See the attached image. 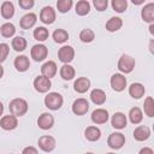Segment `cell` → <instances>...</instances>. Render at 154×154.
<instances>
[{
	"label": "cell",
	"mask_w": 154,
	"mask_h": 154,
	"mask_svg": "<svg viewBox=\"0 0 154 154\" xmlns=\"http://www.w3.org/2000/svg\"><path fill=\"white\" fill-rule=\"evenodd\" d=\"M90 100H91L93 103H95L97 106H101L106 102V93L102 89L95 88L90 91Z\"/></svg>",
	"instance_id": "cell-23"
},
{
	"label": "cell",
	"mask_w": 154,
	"mask_h": 154,
	"mask_svg": "<svg viewBox=\"0 0 154 154\" xmlns=\"http://www.w3.org/2000/svg\"><path fill=\"white\" fill-rule=\"evenodd\" d=\"M123 26V19L120 17H111L106 22V30L109 32L118 31Z\"/></svg>",
	"instance_id": "cell-25"
},
{
	"label": "cell",
	"mask_w": 154,
	"mask_h": 154,
	"mask_svg": "<svg viewBox=\"0 0 154 154\" xmlns=\"http://www.w3.org/2000/svg\"><path fill=\"white\" fill-rule=\"evenodd\" d=\"M143 111H144V114L148 116L149 118L154 117V101L152 96L146 97L144 103H143Z\"/></svg>",
	"instance_id": "cell-35"
},
{
	"label": "cell",
	"mask_w": 154,
	"mask_h": 154,
	"mask_svg": "<svg viewBox=\"0 0 154 154\" xmlns=\"http://www.w3.org/2000/svg\"><path fill=\"white\" fill-rule=\"evenodd\" d=\"M135 65H136L135 59L129 54H123L118 60V70L125 75L132 72V70L135 69Z\"/></svg>",
	"instance_id": "cell-3"
},
{
	"label": "cell",
	"mask_w": 154,
	"mask_h": 154,
	"mask_svg": "<svg viewBox=\"0 0 154 154\" xmlns=\"http://www.w3.org/2000/svg\"><path fill=\"white\" fill-rule=\"evenodd\" d=\"M111 124L114 129H118V130H122V129H125L126 124H128V118L123 113V112H116L113 116H112V119H111Z\"/></svg>",
	"instance_id": "cell-17"
},
{
	"label": "cell",
	"mask_w": 154,
	"mask_h": 154,
	"mask_svg": "<svg viewBox=\"0 0 154 154\" xmlns=\"http://www.w3.org/2000/svg\"><path fill=\"white\" fill-rule=\"evenodd\" d=\"M84 136H85V138H87L88 141H90V142H96V141H99L100 137H101V130H100L97 126H95V125H90V126H88V128L84 130Z\"/></svg>",
	"instance_id": "cell-24"
},
{
	"label": "cell",
	"mask_w": 154,
	"mask_h": 154,
	"mask_svg": "<svg viewBox=\"0 0 154 154\" xmlns=\"http://www.w3.org/2000/svg\"><path fill=\"white\" fill-rule=\"evenodd\" d=\"M146 93V88L142 83H138V82H135V83H131L130 87H129V95L132 97V99H141Z\"/></svg>",
	"instance_id": "cell-20"
},
{
	"label": "cell",
	"mask_w": 154,
	"mask_h": 154,
	"mask_svg": "<svg viewBox=\"0 0 154 154\" xmlns=\"http://www.w3.org/2000/svg\"><path fill=\"white\" fill-rule=\"evenodd\" d=\"M2 76H4V67H2V65L0 64V78H2Z\"/></svg>",
	"instance_id": "cell-45"
},
{
	"label": "cell",
	"mask_w": 154,
	"mask_h": 154,
	"mask_svg": "<svg viewBox=\"0 0 154 154\" xmlns=\"http://www.w3.org/2000/svg\"><path fill=\"white\" fill-rule=\"evenodd\" d=\"M76 14L78 16H85L90 12V2L87 0H79L75 6Z\"/></svg>",
	"instance_id": "cell-29"
},
{
	"label": "cell",
	"mask_w": 154,
	"mask_h": 154,
	"mask_svg": "<svg viewBox=\"0 0 154 154\" xmlns=\"http://www.w3.org/2000/svg\"><path fill=\"white\" fill-rule=\"evenodd\" d=\"M52 87V82L49 78L40 75L34 79V88L38 93H47Z\"/></svg>",
	"instance_id": "cell-10"
},
{
	"label": "cell",
	"mask_w": 154,
	"mask_h": 154,
	"mask_svg": "<svg viewBox=\"0 0 154 154\" xmlns=\"http://www.w3.org/2000/svg\"><path fill=\"white\" fill-rule=\"evenodd\" d=\"M143 2H144V0H132V4L134 5H141Z\"/></svg>",
	"instance_id": "cell-43"
},
{
	"label": "cell",
	"mask_w": 154,
	"mask_h": 154,
	"mask_svg": "<svg viewBox=\"0 0 154 154\" xmlns=\"http://www.w3.org/2000/svg\"><path fill=\"white\" fill-rule=\"evenodd\" d=\"M30 55L35 61H43L48 55V48L42 43L34 45L30 51Z\"/></svg>",
	"instance_id": "cell-9"
},
{
	"label": "cell",
	"mask_w": 154,
	"mask_h": 154,
	"mask_svg": "<svg viewBox=\"0 0 154 154\" xmlns=\"http://www.w3.org/2000/svg\"><path fill=\"white\" fill-rule=\"evenodd\" d=\"M109 84L114 91L120 93L126 88L128 81L123 73H114V75H112L111 79H109Z\"/></svg>",
	"instance_id": "cell-5"
},
{
	"label": "cell",
	"mask_w": 154,
	"mask_h": 154,
	"mask_svg": "<svg viewBox=\"0 0 154 154\" xmlns=\"http://www.w3.org/2000/svg\"><path fill=\"white\" fill-rule=\"evenodd\" d=\"M37 125L41 130H49L54 125V117L48 112H43L37 118Z\"/></svg>",
	"instance_id": "cell-12"
},
{
	"label": "cell",
	"mask_w": 154,
	"mask_h": 154,
	"mask_svg": "<svg viewBox=\"0 0 154 154\" xmlns=\"http://www.w3.org/2000/svg\"><path fill=\"white\" fill-rule=\"evenodd\" d=\"M13 65H14V67H16L17 71L25 72L30 67V60H29V58L26 55H18V57L14 58Z\"/></svg>",
	"instance_id": "cell-21"
},
{
	"label": "cell",
	"mask_w": 154,
	"mask_h": 154,
	"mask_svg": "<svg viewBox=\"0 0 154 154\" xmlns=\"http://www.w3.org/2000/svg\"><path fill=\"white\" fill-rule=\"evenodd\" d=\"M55 17H57L55 10L52 6H45V7H42V10L40 12V20L43 24H53L54 20H55Z\"/></svg>",
	"instance_id": "cell-11"
},
{
	"label": "cell",
	"mask_w": 154,
	"mask_h": 154,
	"mask_svg": "<svg viewBox=\"0 0 154 154\" xmlns=\"http://www.w3.org/2000/svg\"><path fill=\"white\" fill-rule=\"evenodd\" d=\"M64 103V97L57 91H51L45 96V106L51 111H58Z\"/></svg>",
	"instance_id": "cell-2"
},
{
	"label": "cell",
	"mask_w": 154,
	"mask_h": 154,
	"mask_svg": "<svg viewBox=\"0 0 154 154\" xmlns=\"http://www.w3.org/2000/svg\"><path fill=\"white\" fill-rule=\"evenodd\" d=\"M149 32H150V35H154V23H152L149 25Z\"/></svg>",
	"instance_id": "cell-44"
},
{
	"label": "cell",
	"mask_w": 154,
	"mask_h": 154,
	"mask_svg": "<svg viewBox=\"0 0 154 154\" xmlns=\"http://www.w3.org/2000/svg\"><path fill=\"white\" fill-rule=\"evenodd\" d=\"M11 46H12V48H13L16 52H23V51L26 48L28 42H26V40H25L23 36H16V37L12 38Z\"/></svg>",
	"instance_id": "cell-31"
},
{
	"label": "cell",
	"mask_w": 154,
	"mask_h": 154,
	"mask_svg": "<svg viewBox=\"0 0 154 154\" xmlns=\"http://www.w3.org/2000/svg\"><path fill=\"white\" fill-rule=\"evenodd\" d=\"M10 54V46L7 43H0V64H2Z\"/></svg>",
	"instance_id": "cell-38"
},
{
	"label": "cell",
	"mask_w": 154,
	"mask_h": 154,
	"mask_svg": "<svg viewBox=\"0 0 154 154\" xmlns=\"http://www.w3.org/2000/svg\"><path fill=\"white\" fill-rule=\"evenodd\" d=\"M32 36H34V38H35L36 41L43 42V41H46V40L48 38L49 31H48V29L45 28V26H37V28H35V30H34V32H32Z\"/></svg>",
	"instance_id": "cell-30"
},
{
	"label": "cell",
	"mask_w": 154,
	"mask_h": 154,
	"mask_svg": "<svg viewBox=\"0 0 154 154\" xmlns=\"http://www.w3.org/2000/svg\"><path fill=\"white\" fill-rule=\"evenodd\" d=\"M141 18L146 23H154V2L146 4L141 10Z\"/></svg>",
	"instance_id": "cell-15"
},
{
	"label": "cell",
	"mask_w": 154,
	"mask_h": 154,
	"mask_svg": "<svg viewBox=\"0 0 154 154\" xmlns=\"http://www.w3.org/2000/svg\"><path fill=\"white\" fill-rule=\"evenodd\" d=\"M149 51H150V53H153L154 51H153V40L150 41V45H149Z\"/></svg>",
	"instance_id": "cell-47"
},
{
	"label": "cell",
	"mask_w": 154,
	"mask_h": 154,
	"mask_svg": "<svg viewBox=\"0 0 154 154\" xmlns=\"http://www.w3.org/2000/svg\"><path fill=\"white\" fill-rule=\"evenodd\" d=\"M52 37L57 43H65L69 40V32L65 29H55L52 34Z\"/></svg>",
	"instance_id": "cell-32"
},
{
	"label": "cell",
	"mask_w": 154,
	"mask_h": 154,
	"mask_svg": "<svg viewBox=\"0 0 154 154\" xmlns=\"http://www.w3.org/2000/svg\"><path fill=\"white\" fill-rule=\"evenodd\" d=\"M138 154H154V152H153V149L149 148V147H143V148L140 149Z\"/></svg>",
	"instance_id": "cell-42"
},
{
	"label": "cell",
	"mask_w": 154,
	"mask_h": 154,
	"mask_svg": "<svg viewBox=\"0 0 154 154\" xmlns=\"http://www.w3.org/2000/svg\"><path fill=\"white\" fill-rule=\"evenodd\" d=\"M8 109H10V113L14 117H22L24 116L28 109H29V106H28V102L22 99V97H16L13 100L10 101L8 103Z\"/></svg>",
	"instance_id": "cell-1"
},
{
	"label": "cell",
	"mask_w": 154,
	"mask_h": 154,
	"mask_svg": "<svg viewBox=\"0 0 154 154\" xmlns=\"http://www.w3.org/2000/svg\"><path fill=\"white\" fill-rule=\"evenodd\" d=\"M37 144H38V148L41 150H43L45 153H51L52 150L55 149V146H57V141L53 136L51 135H43L38 138L37 141Z\"/></svg>",
	"instance_id": "cell-4"
},
{
	"label": "cell",
	"mask_w": 154,
	"mask_h": 154,
	"mask_svg": "<svg viewBox=\"0 0 154 154\" xmlns=\"http://www.w3.org/2000/svg\"><path fill=\"white\" fill-rule=\"evenodd\" d=\"M58 58L61 63L64 64H70L73 58H75V49L72 46H69V45H65L63 47L59 48L58 51Z\"/></svg>",
	"instance_id": "cell-8"
},
{
	"label": "cell",
	"mask_w": 154,
	"mask_h": 154,
	"mask_svg": "<svg viewBox=\"0 0 154 154\" xmlns=\"http://www.w3.org/2000/svg\"><path fill=\"white\" fill-rule=\"evenodd\" d=\"M107 144L114 150L120 149L125 144V136L122 132H112L107 138Z\"/></svg>",
	"instance_id": "cell-7"
},
{
	"label": "cell",
	"mask_w": 154,
	"mask_h": 154,
	"mask_svg": "<svg viewBox=\"0 0 154 154\" xmlns=\"http://www.w3.org/2000/svg\"><path fill=\"white\" fill-rule=\"evenodd\" d=\"M22 154H38V152H37V149H36L35 147H32V146H28V147L23 148Z\"/></svg>",
	"instance_id": "cell-41"
},
{
	"label": "cell",
	"mask_w": 154,
	"mask_h": 154,
	"mask_svg": "<svg viewBox=\"0 0 154 154\" xmlns=\"http://www.w3.org/2000/svg\"><path fill=\"white\" fill-rule=\"evenodd\" d=\"M71 109L76 116H84L89 111V101L84 97H78L72 102Z\"/></svg>",
	"instance_id": "cell-6"
},
{
	"label": "cell",
	"mask_w": 154,
	"mask_h": 154,
	"mask_svg": "<svg viewBox=\"0 0 154 154\" xmlns=\"http://www.w3.org/2000/svg\"><path fill=\"white\" fill-rule=\"evenodd\" d=\"M37 22V16L32 12H29L26 14H24L22 18H20V22H19V25L22 29L24 30H28V29H31Z\"/></svg>",
	"instance_id": "cell-19"
},
{
	"label": "cell",
	"mask_w": 154,
	"mask_h": 154,
	"mask_svg": "<svg viewBox=\"0 0 154 154\" xmlns=\"http://www.w3.org/2000/svg\"><path fill=\"white\" fill-rule=\"evenodd\" d=\"M57 71H58V66L53 60H48L41 66V75L49 79L57 75Z\"/></svg>",
	"instance_id": "cell-16"
},
{
	"label": "cell",
	"mask_w": 154,
	"mask_h": 154,
	"mask_svg": "<svg viewBox=\"0 0 154 154\" xmlns=\"http://www.w3.org/2000/svg\"><path fill=\"white\" fill-rule=\"evenodd\" d=\"M0 13L5 19H10L14 16V6L11 1H4L0 7Z\"/></svg>",
	"instance_id": "cell-26"
},
{
	"label": "cell",
	"mask_w": 154,
	"mask_h": 154,
	"mask_svg": "<svg viewBox=\"0 0 154 154\" xmlns=\"http://www.w3.org/2000/svg\"><path fill=\"white\" fill-rule=\"evenodd\" d=\"M17 125H18V119H17V117H14L12 114L4 116L0 119V128L6 130V131L14 130L17 128Z\"/></svg>",
	"instance_id": "cell-14"
},
{
	"label": "cell",
	"mask_w": 154,
	"mask_h": 154,
	"mask_svg": "<svg viewBox=\"0 0 154 154\" xmlns=\"http://www.w3.org/2000/svg\"><path fill=\"white\" fill-rule=\"evenodd\" d=\"M18 5L23 10H30L35 5V1L34 0H18Z\"/></svg>",
	"instance_id": "cell-40"
},
{
	"label": "cell",
	"mask_w": 154,
	"mask_h": 154,
	"mask_svg": "<svg viewBox=\"0 0 154 154\" xmlns=\"http://www.w3.org/2000/svg\"><path fill=\"white\" fill-rule=\"evenodd\" d=\"M93 5H94V7H95L99 12H102V11H105V10L107 8L108 1H107V0H94V1H93Z\"/></svg>",
	"instance_id": "cell-39"
},
{
	"label": "cell",
	"mask_w": 154,
	"mask_h": 154,
	"mask_svg": "<svg viewBox=\"0 0 154 154\" xmlns=\"http://www.w3.org/2000/svg\"><path fill=\"white\" fill-rule=\"evenodd\" d=\"M95 38V32L89 29V28H85L83 30H81L79 32V40L84 43H89V42H93Z\"/></svg>",
	"instance_id": "cell-34"
},
{
	"label": "cell",
	"mask_w": 154,
	"mask_h": 154,
	"mask_svg": "<svg viewBox=\"0 0 154 154\" xmlns=\"http://www.w3.org/2000/svg\"><path fill=\"white\" fill-rule=\"evenodd\" d=\"M128 117H129V119H130V122L132 124H140L142 122V119H143V112H142V109L140 107L135 106L129 111Z\"/></svg>",
	"instance_id": "cell-28"
},
{
	"label": "cell",
	"mask_w": 154,
	"mask_h": 154,
	"mask_svg": "<svg viewBox=\"0 0 154 154\" xmlns=\"http://www.w3.org/2000/svg\"><path fill=\"white\" fill-rule=\"evenodd\" d=\"M106 154H116V153H112V152H111V153H106Z\"/></svg>",
	"instance_id": "cell-49"
},
{
	"label": "cell",
	"mask_w": 154,
	"mask_h": 154,
	"mask_svg": "<svg viewBox=\"0 0 154 154\" xmlns=\"http://www.w3.org/2000/svg\"><path fill=\"white\" fill-rule=\"evenodd\" d=\"M72 5H73L72 0H58L57 1V8L60 13H67L71 10Z\"/></svg>",
	"instance_id": "cell-36"
},
{
	"label": "cell",
	"mask_w": 154,
	"mask_h": 154,
	"mask_svg": "<svg viewBox=\"0 0 154 154\" xmlns=\"http://www.w3.org/2000/svg\"><path fill=\"white\" fill-rule=\"evenodd\" d=\"M90 118H91V122L94 124H97V125L99 124H105V123H107V120L109 118L108 111L105 109V108H96L91 112Z\"/></svg>",
	"instance_id": "cell-13"
},
{
	"label": "cell",
	"mask_w": 154,
	"mask_h": 154,
	"mask_svg": "<svg viewBox=\"0 0 154 154\" xmlns=\"http://www.w3.org/2000/svg\"><path fill=\"white\" fill-rule=\"evenodd\" d=\"M2 112H4V105H2V102L0 101V116H2Z\"/></svg>",
	"instance_id": "cell-46"
},
{
	"label": "cell",
	"mask_w": 154,
	"mask_h": 154,
	"mask_svg": "<svg viewBox=\"0 0 154 154\" xmlns=\"http://www.w3.org/2000/svg\"><path fill=\"white\" fill-rule=\"evenodd\" d=\"M89 88H90V79L87 77H78L73 83L75 91L79 94H84L85 91L89 90Z\"/></svg>",
	"instance_id": "cell-22"
},
{
	"label": "cell",
	"mask_w": 154,
	"mask_h": 154,
	"mask_svg": "<svg viewBox=\"0 0 154 154\" xmlns=\"http://www.w3.org/2000/svg\"><path fill=\"white\" fill-rule=\"evenodd\" d=\"M0 34L4 36V37H12L14 34H16V26L14 24L10 23V22H6L4 23L1 26H0Z\"/></svg>",
	"instance_id": "cell-33"
},
{
	"label": "cell",
	"mask_w": 154,
	"mask_h": 154,
	"mask_svg": "<svg viewBox=\"0 0 154 154\" xmlns=\"http://www.w3.org/2000/svg\"><path fill=\"white\" fill-rule=\"evenodd\" d=\"M134 138L138 142H143V141H147L149 137H150V129L146 125H138L135 130H134V134H132Z\"/></svg>",
	"instance_id": "cell-18"
},
{
	"label": "cell",
	"mask_w": 154,
	"mask_h": 154,
	"mask_svg": "<svg viewBox=\"0 0 154 154\" xmlns=\"http://www.w3.org/2000/svg\"><path fill=\"white\" fill-rule=\"evenodd\" d=\"M59 73H60V77L63 79H65V81H71L76 76V71H75L73 66H71L70 64H64L60 67Z\"/></svg>",
	"instance_id": "cell-27"
},
{
	"label": "cell",
	"mask_w": 154,
	"mask_h": 154,
	"mask_svg": "<svg viewBox=\"0 0 154 154\" xmlns=\"http://www.w3.org/2000/svg\"><path fill=\"white\" fill-rule=\"evenodd\" d=\"M85 154H94V153H90V152H88V153H85Z\"/></svg>",
	"instance_id": "cell-48"
},
{
	"label": "cell",
	"mask_w": 154,
	"mask_h": 154,
	"mask_svg": "<svg viewBox=\"0 0 154 154\" xmlns=\"http://www.w3.org/2000/svg\"><path fill=\"white\" fill-rule=\"evenodd\" d=\"M111 6H112V8H113L116 12L122 13V12H124V11L126 10V7H128V1H126V0H112Z\"/></svg>",
	"instance_id": "cell-37"
}]
</instances>
